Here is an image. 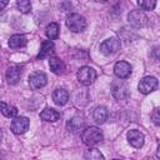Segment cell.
I'll use <instances>...</instances> for the list:
<instances>
[{"mask_svg":"<svg viewBox=\"0 0 160 160\" xmlns=\"http://www.w3.org/2000/svg\"><path fill=\"white\" fill-rule=\"evenodd\" d=\"M81 140L88 146H94L102 140V132L96 126H89L81 131Z\"/></svg>","mask_w":160,"mask_h":160,"instance_id":"6da1fadb","label":"cell"},{"mask_svg":"<svg viewBox=\"0 0 160 160\" xmlns=\"http://www.w3.org/2000/svg\"><path fill=\"white\" fill-rule=\"evenodd\" d=\"M66 26L72 32H80L86 28V20L82 15L74 12L66 18Z\"/></svg>","mask_w":160,"mask_h":160,"instance_id":"7a4b0ae2","label":"cell"},{"mask_svg":"<svg viewBox=\"0 0 160 160\" xmlns=\"http://www.w3.org/2000/svg\"><path fill=\"white\" fill-rule=\"evenodd\" d=\"M128 21L134 28L141 29V28H144V26L148 25L149 19H148V16L145 15L144 11H141V10H132L128 15Z\"/></svg>","mask_w":160,"mask_h":160,"instance_id":"3957f363","label":"cell"},{"mask_svg":"<svg viewBox=\"0 0 160 160\" xmlns=\"http://www.w3.org/2000/svg\"><path fill=\"white\" fill-rule=\"evenodd\" d=\"M76 76H78L79 82H81L82 85L88 86V85L92 84L94 80L96 79V71L90 66H82V68H80L78 70Z\"/></svg>","mask_w":160,"mask_h":160,"instance_id":"277c9868","label":"cell"},{"mask_svg":"<svg viewBox=\"0 0 160 160\" xmlns=\"http://www.w3.org/2000/svg\"><path fill=\"white\" fill-rule=\"evenodd\" d=\"M119 48H120V41L116 38H109L100 44V51L104 55H112L118 52Z\"/></svg>","mask_w":160,"mask_h":160,"instance_id":"5b68a950","label":"cell"},{"mask_svg":"<svg viewBox=\"0 0 160 160\" xmlns=\"http://www.w3.org/2000/svg\"><path fill=\"white\" fill-rule=\"evenodd\" d=\"M29 126H30V120L28 118H25V116H15L10 128H11V131L14 134L20 135V134H24L29 129Z\"/></svg>","mask_w":160,"mask_h":160,"instance_id":"8992f818","label":"cell"},{"mask_svg":"<svg viewBox=\"0 0 160 160\" xmlns=\"http://www.w3.org/2000/svg\"><path fill=\"white\" fill-rule=\"evenodd\" d=\"M138 88L141 94H150L158 88V79L155 76H145L140 80Z\"/></svg>","mask_w":160,"mask_h":160,"instance_id":"52a82bcc","label":"cell"},{"mask_svg":"<svg viewBox=\"0 0 160 160\" xmlns=\"http://www.w3.org/2000/svg\"><path fill=\"white\" fill-rule=\"evenodd\" d=\"M111 92H112V96L118 100H126L129 98V89L122 81L114 82L111 88Z\"/></svg>","mask_w":160,"mask_h":160,"instance_id":"ba28073f","label":"cell"},{"mask_svg":"<svg viewBox=\"0 0 160 160\" xmlns=\"http://www.w3.org/2000/svg\"><path fill=\"white\" fill-rule=\"evenodd\" d=\"M131 65L126 61H118L114 66V74L119 78V79H126L130 76L131 74Z\"/></svg>","mask_w":160,"mask_h":160,"instance_id":"9c48e42d","label":"cell"},{"mask_svg":"<svg viewBox=\"0 0 160 160\" xmlns=\"http://www.w3.org/2000/svg\"><path fill=\"white\" fill-rule=\"evenodd\" d=\"M128 140H129V144L136 149H140L142 145H144V141H145V138H144V134L140 132L139 130H129L128 131Z\"/></svg>","mask_w":160,"mask_h":160,"instance_id":"30bf717a","label":"cell"},{"mask_svg":"<svg viewBox=\"0 0 160 160\" xmlns=\"http://www.w3.org/2000/svg\"><path fill=\"white\" fill-rule=\"evenodd\" d=\"M48 82V78L44 72L41 71H36L34 74L30 75L29 78V84L32 89H40V88H44Z\"/></svg>","mask_w":160,"mask_h":160,"instance_id":"8fae6325","label":"cell"},{"mask_svg":"<svg viewBox=\"0 0 160 160\" xmlns=\"http://www.w3.org/2000/svg\"><path fill=\"white\" fill-rule=\"evenodd\" d=\"M54 50H55V45H54V42H52L50 39L42 41L41 48H40V51H39V54H38V59L41 60V59H45V58L50 56V55L54 52Z\"/></svg>","mask_w":160,"mask_h":160,"instance_id":"7c38bea8","label":"cell"},{"mask_svg":"<svg viewBox=\"0 0 160 160\" xmlns=\"http://www.w3.org/2000/svg\"><path fill=\"white\" fill-rule=\"evenodd\" d=\"M66 128L70 132H74V134H78L80 131H82L84 129V120L80 116H74L72 119H70L66 124Z\"/></svg>","mask_w":160,"mask_h":160,"instance_id":"4fadbf2b","label":"cell"},{"mask_svg":"<svg viewBox=\"0 0 160 160\" xmlns=\"http://www.w3.org/2000/svg\"><path fill=\"white\" fill-rule=\"evenodd\" d=\"M20 78H21V69L19 66H11L6 70V80L9 84L11 85L18 84Z\"/></svg>","mask_w":160,"mask_h":160,"instance_id":"5bb4252c","label":"cell"},{"mask_svg":"<svg viewBox=\"0 0 160 160\" xmlns=\"http://www.w3.org/2000/svg\"><path fill=\"white\" fill-rule=\"evenodd\" d=\"M52 100H54V102H55L56 105L62 106V105H65V104L68 102V100H69V92H68L65 89H56V90H54V92H52Z\"/></svg>","mask_w":160,"mask_h":160,"instance_id":"9a60e30c","label":"cell"},{"mask_svg":"<svg viewBox=\"0 0 160 160\" xmlns=\"http://www.w3.org/2000/svg\"><path fill=\"white\" fill-rule=\"evenodd\" d=\"M40 118L44 121H49V122H55L60 119V112L51 109V108H46L40 112Z\"/></svg>","mask_w":160,"mask_h":160,"instance_id":"2e32d148","label":"cell"},{"mask_svg":"<svg viewBox=\"0 0 160 160\" xmlns=\"http://www.w3.org/2000/svg\"><path fill=\"white\" fill-rule=\"evenodd\" d=\"M49 66H50V70L54 72V74H62L64 70H65V64L62 60H60L59 58H50L49 60Z\"/></svg>","mask_w":160,"mask_h":160,"instance_id":"e0dca14e","label":"cell"},{"mask_svg":"<svg viewBox=\"0 0 160 160\" xmlns=\"http://www.w3.org/2000/svg\"><path fill=\"white\" fill-rule=\"evenodd\" d=\"M26 45V38L24 35L20 34H15L10 38L9 40V46L11 49H19V48H24Z\"/></svg>","mask_w":160,"mask_h":160,"instance_id":"ac0fdd59","label":"cell"},{"mask_svg":"<svg viewBox=\"0 0 160 160\" xmlns=\"http://www.w3.org/2000/svg\"><path fill=\"white\" fill-rule=\"evenodd\" d=\"M0 112L5 116V118H9V119H12L18 115V109L12 105H8L6 102L1 101L0 102Z\"/></svg>","mask_w":160,"mask_h":160,"instance_id":"d6986e66","label":"cell"},{"mask_svg":"<svg viewBox=\"0 0 160 160\" xmlns=\"http://www.w3.org/2000/svg\"><path fill=\"white\" fill-rule=\"evenodd\" d=\"M92 118H94V120H95L98 124L105 122V120L108 119V109H106L105 106H98V108L94 110Z\"/></svg>","mask_w":160,"mask_h":160,"instance_id":"ffe728a7","label":"cell"},{"mask_svg":"<svg viewBox=\"0 0 160 160\" xmlns=\"http://www.w3.org/2000/svg\"><path fill=\"white\" fill-rule=\"evenodd\" d=\"M59 30H60L59 24H56V22H50V24L46 26V29H45V34H46V36H48L50 40H55V39L59 36Z\"/></svg>","mask_w":160,"mask_h":160,"instance_id":"44dd1931","label":"cell"},{"mask_svg":"<svg viewBox=\"0 0 160 160\" xmlns=\"http://www.w3.org/2000/svg\"><path fill=\"white\" fill-rule=\"evenodd\" d=\"M84 156H85L86 159H91V160H100V159H104V156H102V154L100 152V150H98V149H95V148H89V149L85 151Z\"/></svg>","mask_w":160,"mask_h":160,"instance_id":"7402d4cb","label":"cell"},{"mask_svg":"<svg viewBox=\"0 0 160 160\" xmlns=\"http://www.w3.org/2000/svg\"><path fill=\"white\" fill-rule=\"evenodd\" d=\"M16 8L22 14H28L31 11V2L30 0H16Z\"/></svg>","mask_w":160,"mask_h":160,"instance_id":"603a6c76","label":"cell"},{"mask_svg":"<svg viewBox=\"0 0 160 160\" xmlns=\"http://www.w3.org/2000/svg\"><path fill=\"white\" fill-rule=\"evenodd\" d=\"M138 5L142 10H154L156 6V0H138Z\"/></svg>","mask_w":160,"mask_h":160,"instance_id":"cb8c5ba5","label":"cell"},{"mask_svg":"<svg viewBox=\"0 0 160 160\" xmlns=\"http://www.w3.org/2000/svg\"><path fill=\"white\" fill-rule=\"evenodd\" d=\"M152 119H154V122H155L156 125L160 124V121H159V110H158V109L154 110V112H152Z\"/></svg>","mask_w":160,"mask_h":160,"instance_id":"d4e9b609","label":"cell"},{"mask_svg":"<svg viewBox=\"0 0 160 160\" xmlns=\"http://www.w3.org/2000/svg\"><path fill=\"white\" fill-rule=\"evenodd\" d=\"M9 4V0H0V10H2Z\"/></svg>","mask_w":160,"mask_h":160,"instance_id":"484cf974","label":"cell"},{"mask_svg":"<svg viewBox=\"0 0 160 160\" xmlns=\"http://www.w3.org/2000/svg\"><path fill=\"white\" fill-rule=\"evenodd\" d=\"M94 1H96V2H106L108 0H94Z\"/></svg>","mask_w":160,"mask_h":160,"instance_id":"4316f807","label":"cell"},{"mask_svg":"<svg viewBox=\"0 0 160 160\" xmlns=\"http://www.w3.org/2000/svg\"><path fill=\"white\" fill-rule=\"evenodd\" d=\"M1 140H2V131L0 130V142H1Z\"/></svg>","mask_w":160,"mask_h":160,"instance_id":"83f0119b","label":"cell"}]
</instances>
